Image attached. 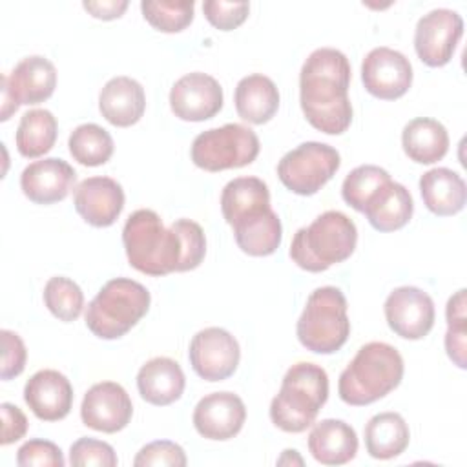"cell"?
Listing matches in <instances>:
<instances>
[{
	"instance_id": "obj_1",
	"label": "cell",
	"mask_w": 467,
	"mask_h": 467,
	"mask_svg": "<svg viewBox=\"0 0 467 467\" xmlns=\"http://www.w3.org/2000/svg\"><path fill=\"white\" fill-rule=\"evenodd\" d=\"M350 75V62L339 49L319 47L308 55L299 75V102L310 126L327 135L348 130Z\"/></svg>"
},
{
	"instance_id": "obj_2",
	"label": "cell",
	"mask_w": 467,
	"mask_h": 467,
	"mask_svg": "<svg viewBox=\"0 0 467 467\" xmlns=\"http://www.w3.org/2000/svg\"><path fill=\"white\" fill-rule=\"evenodd\" d=\"M403 358L396 347L370 341L356 352L339 374V398L352 407L370 405L392 392L403 379Z\"/></svg>"
},
{
	"instance_id": "obj_3",
	"label": "cell",
	"mask_w": 467,
	"mask_h": 467,
	"mask_svg": "<svg viewBox=\"0 0 467 467\" xmlns=\"http://www.w3.org/2000/svg\"><path fill=\"white\" fill-rule=\"evenodd\" d=\"M122 244L130 265L146 275H168L179 272L182 261V244L177 232L164 228L157 212L135 210L124 228Z\"/></svg>"
},
{
	"instance_id": "obj_4",
	"label": "cell",
	"mask_w": 467,
	"mask_h": 467,
	"mask_svg": "<svg viewBox=\"0 0 467 467\" xmlns=\"http://www.w3.org/2000/svg\"><path fill=\"white\" fill-rule=\"evenodd\" d=\"M328 400V376L323 367L308 361L292 365L270 403L272 423L285 432H303L317 418Z\"/></svg>"
},
{
	"instance_id": "obj_5",
	"label": "cell",
	"mask_w": 467,
	"mask_h": 467,
	"mask_svg": "<svg viewBox=\"0 0 467 467\" xmlns=\"http://www.w3.org/2000/svg\"><path fill=\"white\" fill-rule=\"evenodd\" d=\"M356 243L358 228L354 221L343 212L328 210L296 232L290 257L299 268L317 274L347 261L354 254Z\"/></svg>"
},
{
	"instance_id": "obj_6",
	"label": "cell",
	"mask_w": 467,
	"mask_h": 467,
	"mask_svg": "<svg viewBox=\"0 0 467 467\" xmlns=\"http://www.w3.org/2000/svg\"><path fill=\"white\" fill-rule=\"evenodd\" d=\"M151 296L144 285L128 277L109 279L86 308V327L100 339H119L150 310Z\"/></svg>"
},
{
	"instance_id": "obj_7",
	"label": "cell",
	"mask_w": 467,
	"mask_h": 467,
	"mask_svg": "<svg viewBox=\"0 0 467 467\" xmlns=\"http://www.w3.org/2000/svg\"><path fill=\"white\" fill-rule=\"evenodd\" d=\"M297 339L314 354L337 352L350 336L347 299L336 286L316 288L297 319Z\"/></svg>"
},
{
	"instance_id": "obj_8",
	"label": "cell",
	"mask_w": 467,
	"mask_h": 467,
	"mask_svg": "<svg viewBox=\"0 0 467 467\" xmlns=\"http://www.w3.org/2000/svg\"><path fill=\"white\" fill-rule=\"evenodd\" d=\"M259 137L248 126L230 122L199 133L190 150L193 164L206 171H223L252 164L259 155Z\"/></svg>"
},
{
	"instance_id": "obj_9",
	"label": "cell",
	"mask_w": 467,
	"mask_h": 467,
	"mask_svg": "<svg viewBox=\"0 0 467 467\" xmlns=\"http://www.w3.org/2000/svg\"><path fill=\"white\" fill-rule=\"evenodd\" d=\"M339 166L341 157L336 148L308 140L281 157L277 177L292 193L314 195L336 175Z\"/></svg>"
},
{
	"instance_id": "obj_10",
	"label": "cell",
	"mask_w": 467,
	"mask_h": 467,
	"mask_svg": "<svg viewBox=\"0 0 467 467\" xmlns=\"http://www.w3.org/2000/svg\"><path fill=\"white\" fill-rule=\"evenodd\" d=\"M463 35V18L452 9H432L423 15L414 31L418 58L429 67H441L451 62Z\"/></svg>"
},
{
	"instance_id": "obj_11",
	"label": "cell",
	"mask_w": 467,
	"mask_h": 467,
	"mask_svg": "<svg viewBox=\"0 0 467 467\" xmlns=\"http://www.w3.org/2000/svg\"><path fill=\"white\" fill-rule=\"evenodd\" d=\"M188 358L199 378L206 381H223L237 370L241 348L228 330L208 327L192 337Z\"/></svg>"
},
{
	"instance_id": "obj_12",
	"label": "cell",
	"mask_w": 467,
	"mask_h": 467,
	"mask_svg": "<svg viewBox=\"0 0 467 467\" xmlns=\"http://www.w3.org/2000/svg\"><path fill=\"white\" fill-rule=\"evenodd\" d=\"M385 319L389 328L403 339H421L434 327V301L418 286L394 288L385 299Z\"/></svg>"
},
{
	"instance_id": "obj_13",
	"label": "cell",
	"mask_w": 467,
	"mask_h": 467,
	"mask_svg": "<svg viewBox=\"0 0 467 467\" xmlns=\"http://www.w3.org/2000/svg\"><path fill=\"white\" fill-rule=\"evenodd\" d=\"M361 80L372 97L396 100L403 97L412 84V66L403 53L379 46L370 49L363 58Z\"/></svg>"
},
{
	"instance_id": "obj_14",
	"label": "cell",
	"mask_w": 467,
	"mask_h": 467,
	"mask_svg": "<svg viewBox=\"0 0 467 467\" xmlns=\"http://www.w3.org/2000/svg\"><path fill=\"white\" fill-rule=\"evenodd\" d=\"M133 416L131 398L115 381H100L88 389L80 405L82 423L93 431L113 434L128 427Z\"/></svg>"
},
{
	"instance_id": "obj_15",
	"label": "cell",
	"mask_w": 467,
	"mask_h": 467,
	"mask_svg": "<svg viewBox=\"0 0 467 467\" xmlns=\"http://www.w3.org/2000/svg\"><path fill=\"white\" fill-rule=\"evenodd\" d=\"M223 88L206 73L193 71L181 77L170 89V108L175 117L188 122H202L223 108Z\"/></svg>"
},
{
	"instance_id": "obj_16",
	"label": "cell",
	"mask_w": 467,
	"mask_h": 467,
	"mask_svg": "<svg viewBox=\"0 0 467 467\" xmlns=\"http://www.w3.org/2000/svg\"><path fill=\"white\" fill-rule=\"evenodd\" d=\"M193 427L206 440L224 441L239 434L246 420V407L234 392H212L193 409Z\"/></svg>"
},
{
	"instance_id": "obj_17",
	"label": "cell",
	"mask_w": 467,
	"mask_h": 467,
	"mask_svg": "<svg viewBox=\"0 0 467 467\" xmlns=\"http://www.w3.org/2000/svg\"><path fill=\"white\" fill-rule=\"evenodd\" d=\"M77 213L91 226H111L124 208V190L111 177H88L73 193Z\"/></svg>"
},
{
	"instance_id": "obj_18",
	"label": "cell",
	"mask_w": 467,
	"mask_h": 467,
	"mask_svg": "<svg viewBox=\"0 0 467 467\" xmlns=\"http://www.w3.org/2000/svg\"><path fill=\"white\" fill-rule=\"evenodd\" d=\"M75 181L77 171L69 162L47 157L24 168L20 175V188L35 204H55L67 197Z\"/></svg>"
},
{
	"instance_id": "obj_19",
	"label": "cell",
	"mask_w": 467,
	"mask_h": 467,
	"mask_svg": "<svg viewBox=\"0 0 467 467\" xmlns=\"http://www.w3.org/2000/svg\"><path fill=\"white\" fill-rule=\"evenodd\" d=\"M24 401L42 421L64 420L73 405L69 379L53 368L35 372L24 387Z\"/></svg>"
},
{
	"instance_id": "obj_20",
	"label": "cell",
	"mask_w": 467,
	"mask_h": 467,
	"mask_svg": "<svg viewBox=\"0 0 467 467\" xmlns=\"http://www.w3.org/2000/svg\"><path fill=\"white\" fill-rule=\"evenodd\" d=\"M2 88L9 91L16 104H40L57 88V69L46 57H26L9 75H2Z\"/></svg>"
},
{
	"instance_id": "obj_21",
	"label": "cell",
	"mask_w": 467,
	"mask_h": 467,
	"mask_svg": "<svg viewBox=\"0 0 467 467\" xmlns=\"http://www.w3.org/2000/svg\"><path fill=\"white\" fill-rule=\"evenodd\" d=\"M99 109L117 128L133 126L142 119L146 109L144 88L131 77H113L100 89Z\"/></svg>"
},
{
	"instance_id": "obj_22",
	"label": "cell",
	"mask_w": 467,
	"mask_h": 467,
	"mask_svg": "<svg viewBox=\"0 0 467 467\" xmlns=\"http://www.w3.org/2000/svg\"><path fill=\"white\" fill-rule=\"evenodd\" d=\"M184 372L171 358H153L137 372V389L140 398L157 407H166L177 401L184 392Z\"/></svg>"
},
{
	"instance_id": "obj_23",
	"label": "cell",
	"mask_w": 467,
	"mask_h": 467,
	"mask_svg": "<svg viewBox=\"0 0 467 467\" xmlns=\"http://www.w3.org/2000/svg\"><path fill=\"white\" fill-rule=\"evenodd\" d=\"M308 451L323 465H343L358 452V434L347 421L327 418L312 427Z\"/></svg>"
},
{
	"instance_id": "obj_24",
	"label": "cell",
	"mask_w": 467,
	"mask_h": 467,
	"mask_svg": "<svg viewBox=\"0 0 467 467\" xmlns=\"http://www.w3.org/2000/svg\"><path fill=\"white\" fill-rule=\"evenodd\" d=\"M412 212L414 201L410 192L390 179L370 197L361 213H365L374 230L394 232L410 221Z\"/></svg>"
},
{
	"instance_id": "obj_25",
	"label": "cell",
	"mask_w": 467,
	"mask_h": 467,
	"mask_svg": "<svg viewBox=\"0 0 467 467\" xmlns=\"http://www.w3.org/2000/svg\"><path fill=\"white\" fill-rule=\"evenodd\" d=\"M420 193L429 212L440 217L456 215L467 199L465 181L449 168H432L420 177Z\"/></svg>"
},
{
	"instance_id": "obj_26",
	"label": "cell",
	"mask_w": 467,
	"mask_h": 467,
	"mask_svg": "<svg viewBox=\"0 0 467 467\" xmlns=\"http://www.w3.org/2000/svg\"><path fill=\"white\" fill-rule=\"evenodd\" d=\"M237 115L250 124L268 122L279 109V89L266 75L254 73L237 82L234 95Z\"/></svg>"
},
{
	"instance_id": "obj_27",
	"label": "cell",
	"mask_w": 467,
	"mask_h": 467,
	"mask_svg": "<svg viewBox=\"0 0 467 467\" xmlns=\"http://www.w3.org/2000/svg\"><path fill=\"white\" fill-rule=\"evenodd\" d=\"M405 155L418 164H434L449 151V133L445 126L429 117H418L405 124L401 131Z\"/></svg>"
},
{
	"instance_id": "obj_28",
	"label": "cell",
	"mask_w": 467,
	"mask_h": 467,
	"mask_svg": "<svg viewBox=\"0 0 467 467\" xmlns=\"http://www.w3.org/2000/svg\"><path fill=\"white\" fill-rule=\"evenodd\" d=\"M270 208V192L265 181L257 177H237L230 181L221 193V212L232 226L237 221L254 217Z\"/></svg>"
},
{
	"instance_id": "obj_29",
	"label": "cell",
	"mask_w": 467,
	"mask_h": 467,
	"mask_svg": "<svg viewBox=\"0 0 467 467\" xmlns=\"http://www.w3.org/2000/svg\"><path fill=\"white\" fill-rule=\"evenodd\" d=\"M232 228L237 246L252 257L272 255L279 248L283 239L281 221L272 208L254 217L237 221L235 224H232Z\"/></svg>"
},
{
	"instance_id": "obj_30",
	"label": "cell",
	"mask_w": 467,
	"mask_h": 467,
	"mask_svg": "<svg viewBox=\"0 0 467 467\" xmlns=\"http://www.w3.org/2000/svg\"><path fill=\"white\" fill-rule=\"evenodd\" d=\"M410 440L407 421L398 412L374 414L365 425V447L376 460H390L400 456Z\"/></svg>"
},
{
	"instance_id": "obj_31",
	"label": "cell",
	"mask_w": 467,
	"mask_h": 467,
	"mask_svg": "<svg viewBox=\"0 0 467 467\" xmlns=\"http://www.w3.org/2000/svg\"><path fill=\"white\" fill-rule=\"evenodd\" d=\"M57 133L58 124L49 109H29L16 128V150L26 159L42 157L55 146Z\"/></svg>"
},
{
	"instance_id": "obj_32",
	"label": "cell",
	"mask_w": 467,
	"mask_h": 467,
	"mask_svg": "<svg viewBox=\"0 0 467 467\" xmlns=\"http://www.w3.org/2000/svg\"><path fill=\"white\" fill-rule=\"evenodd\" d=\"M71 157L82 166H102L106 164L115 150L111 135L99 124L88 122L77 126L67 140Z\"/></svg>"
},
{
	"instance_id": "obj_33",
	"label": "cell",
	"mask_w": 467,
	"mask_h": 467,
	"mask_svg": "<svg viewBox=\"0 0 467 467\" xmlns=\"http://www.w3.org/2000/svg\"><path fill=\"white\" fill-rule=\"evenodd\" d=\"M44 305L60 321H75L84 308V294L80 286L64 275L51 277L44 286Z\"/></svg>"
},
{
	"instance_id": "obj_34",
	"label": "cell",
	"mask_w": 467,
	"mask_h": 467,
	"mask_svg": "<svg viewBox=\"0 0 467 467\" xmlns=\"http://www.w3.org/2000/svg\"><path fill=\"white\" fill-rule=\"evenodd\" d=\"M389 181L390 175L387 170L374 164H361L345 177L341 186V197L356 212H363L370 197Z\"/></svg>"
},
{
	"instance_id": "obj_35",
	"label": "cell",
	"mask_w": 467,
	"mask_h": 467,
	"mask_svg": "<svg viewBox=\"0 0 467 467\" xmlns=\"http://www.w3.org/2000/svg\"><path fill=\"white\" fill-rule=\"evenodd\" d=\"M465 288H460L449 297L445 306L447 332H445V350L452 363L460 368L467 367V316H465Z\"/></svg>"
},
{
	"instance_id": "obj_36",
	"label": "cell",
	"mask_w": 467,
	"mask_h": 467,
	"mask_svg": "<svg viewBox=\"0 0 467 467\" xmlns=\"http://www.w3.org/2000/svg\"><path fill=\"white\" fill-rule=\"evenodd\" d=\"M140 11L144 20L157 31L179 33L193 22L195 4L190 0L181 2H142Z\"/></svg>"
},
{
	"instance_id": "obj_37",
	"label": "cell",
	"mask_w": 467,
	"mask_h": 467,
	"mask_svg": "<svg viewBox=\"0 0 467 467\" xmlns=\"http://www.w3.org/2000/svg\"><path fill=\"white\" fill-rule=\"evenodd\" d=\"M171 228L177 232L182 244V261L179 272L197 268L206 255V237L201 224L192 219H177Z\"/></svg>"
},
{
	"instance_id": "obj_38",
	"label": "cell",
	"mask_w": 467,
	"mask_h": 467,
	"mask_svg": "<svg viewBox=\"0 0 467 467\" xmlns=\"http://www.w3.org/2000/svg\"><path fill=\"white\" fill-rule=\"evenodd\" d=\"M69 463L75 467H115L119 463L113 447L102 440L78 438L69 447Z\"/></svg>"
},
{
	"instance_id": "obj_39",
	"label": "cell",
	"mask_w": 467,
	"mask_h": 467,
	"mask_svg": "<svg viewBox=\"0 0 467 467\" xmlns=\"http://www.w3.org/2000/svg\"><path fill=\"white\" fill-rule=\"evenodd\" d=\"M188 463L184 449L170 440H157L144 445L135 460V467H150V465H170V467H184Z\"/></svg>"
},
{
	"instance_id": "obj_40",
	"label": "cell",
	"mask_w": 467,
	"mask_h": 467,
	"mask_svg": "<svg viewBox=\"0 0 467 467\" xmlns=\"http://www.w3.org/2000/svg\"><path fill=\"white\" fill-rule=\"evenodd\" d=\"M202 13L206 20L219 31H232L239 27L250 13L248 2H223V0H206L202 4Z\"/></svg>"
},
{
	"instance_id": "obj_41",
	"label": "cell",
	"mask_w": 467,
	"mask_h": 467,
	"mask_svg": "<svg viewBox=\"0 0 467 467\" xmlns=\"http://www.w3.org/2000/svg\"><path fill=\"white\" fill-rule=\"evenodd\" d=\"M20 467H62L66 463L62 451L49 440H27L16 452Z\"/></svg>"
},
{
	"instance_id": "obj_42",
	"label": "cell",
	"mask_w": 467,
	"mask_h": 467,
	"mask_svg": "<svg viewBox=\"0 0 467 467\" xmlns=\"http://www.w3.org/2000/svg\"><path fill=\"white\" fill-rule=\"evenodd\" d=\"M2 372L0 378L4 381L13 379L20 376L26 368V359H27V350L22 341V337L13 332V330H2Z\"/></svg>"
},
{
	"instance_id": "obj_43",
	"label": "cell",
	"mask_w": 467,
	"mask_h": 467,
	"mask_svg": "<svg viewBox=\"0 0 467 467\" xmlns=\"http://www.w3.org/2000/svg\"><path fill=\"white\" fill-rule=\"evenodd\" d=\"M0 412H2V438H0V443L9 445V443H15L20 438H24L26 432H27L26 414L16 405L7 403V401L0 405Z\"/></svg>"
},
{
	"instance_id": "obj_44",
	"label": "cell",
	"mask_w": 467,
	"mask_h": 467,
	"mask_svg": "<svg viewBox=\"0 0 467 467\" xmlns=\"http://www.w3.org/2000/svg\"><path fill=\"white\" fill-rule=\"evenodd\" d=\"M82 7L99 20H115L120 18L128 9L126 0H102V2H84Z\"/></svg>"
},
{
	"instance_id": "obj_45",
	"label": "cell",
	"mask_w": 467,
	"mask_h": 467,
	"mask_svg": "<svg viewBox=\"0 0 467 467\" xmlns=\"http://www.w3.org/2000/svg\"><path fill=\"white\" fill-rule=\"evenodd\" d=\"M294 458H299V456H297V451L286 449V451H283V456L277 460V463H290Z\"/></svg>"
}]
</instances>
